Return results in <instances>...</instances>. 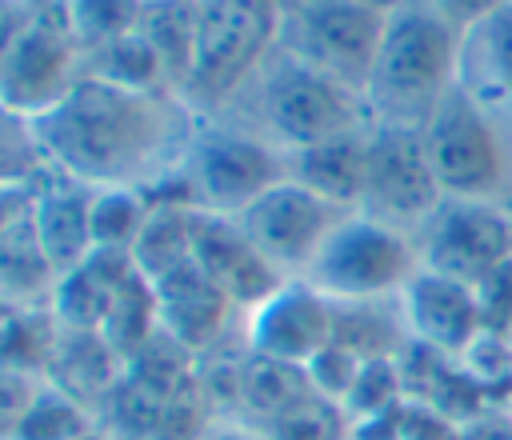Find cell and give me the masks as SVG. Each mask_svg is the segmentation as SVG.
Instances as JSON below:
<instances>
[{"instance_id":"obj_1","label":"cell","mask_w":512,"mask_h":440,"mask_svg":"<svg viewBox=\"0 0 512 440\" xmlns=\"http://www.w3.org/2000/svg\"><path fill=\"white\" fill-rule=\"evenodd\" d=\"M200 116L176 92H132L84 76L32 124L48 168L88 188H160L184 172Z\"/></svg>"},{"instance_id":"obj_2","label":"cell","mask_w":512,"mask_h":440,"mask_svg":"<svg viewBox=\"0 0 512 440\" xmlns=\"http://www.w3.org/2000/svg\"><path fill=\"white\" fill-rule=\"evenodd\" d=\"M216 116L256 132L280 152H300L308 144L372 124L360 92L308 68L284 48H272L268 60L244 80V88Z\"/></svg>"},{"instance_id":"obj_3","label":"cell","mask_w":512,"mask_h":440,"mask_svg":"<svg viewBox=\"0 0 512 440\" xmlns=\"http://www.w3.org/2000/svg\"><path fill=\"white\" fill-rule=\"evenodd\" d=\"M460 48L464 36L452 32L424 0H404L392 8L364 84L368 120L424 128L440 100L460 84Z\"/></svg>"},{"instance_id":"obj_4","label":"cell","mask_w":512,"mask_h":440,"mask_svg":"<svg viewBox=\"0 0 512 440\" xmlns=\"http://www.w3.org/2000/svg\"><path fill=\"white\" fill-rule=\"evenodd\" d=\"M280 40V0H196V60L184 100L216 116Z\"/></svg>"},{"instance_id":"obj_5","label":"cell","mask_w":512,"mask_h":440,"mask_svg":"<svg viewBox=\"0 0 512 440\" xmlns=\"http://www.w3.org/2000/svg\"><path fill=\"white\" fill-rule=\"evenodd\" d=\"M420 140L444 196L500 200L512 180V156L500 132V116L488 112L464 84H456L440 100V108L420 128Z\"/></svg>"},{"instance_id":"obj_6","label":"cell","mask_w":512,"mask_h":440,"mask_svg":"<svg viewBox=\"0 0 512 440\" xmlns=\"http://www.w3.org/2000/svg\"><path fill=\"white\" fill-rule=\"evenodd\" d=\"M416 272L420 252L412 232L364 212H348L300 280L320 288L328 300H384L400 296Z\"/></svg>"},{"instance_id":"obj_7","label":"cell","mask_w":512,"mask_h":440,"mask_svg":"<svg viewBox=\"0 0 512 440\" xmlns=\"http://www.w3.org/2000/svg\"><path fill=\"white\" fill-rule=\"evenodd\" d=\"M280 180H288V152L240 124L200 116L196 140L184 160V184L196 208L236 220L256 196H264Z\"/></svg>"},{"instance_id":"obj_8","label":"cell","mask_w":512,"mask_h":440,"mask_svg":"<svg viewBox=\"0 0 512 440\" xmlns=\"http://www.w3.org/2000/svg\"><path fill=\"white\" fill-rule=\"evenodd\" d=\"M84 80V48L64 0H36V12L0 60V108L36 124Z\"/></svg>"},{"instance_id":"obj_9","label":"cell","mask_w":512,"mask_h":440,"mask_svg":"<svg viewBox=\"0 0 512 440\" xmlns=\"http://www.w3.org/2000/svg\"><path fill=\"white\" fill-rule=\"evenodd\" d=\"M380 32L384 12L360 8L352 0H280L276 48L364 96Z\"/></svg>"},{"instance_id":"obj_10","label":"cell","mask_w":512,"mask_h":440,"mask_svg":"<svg viewBox=\"0 0 512 440\" xmlns=\"http://www.w3.org/2000/svg\"><path fill=\"white\" fill-rule=\"evenodd\" d=\"M416 252L420 268L484 288L512 268V216L500 200L444 196L432 220L416 232Z\"/></svg>"},{"instance_id":"obj_11","label":"cell","mask_w":512,"mask_h":440,"mask_svg":"<svg viewBox=\"0 0 512 440\" xmlns=\"http://www.w3.org/2000/svg\"><path fill=\"white\" fill-rule=\"evenodd\" d=\"M444 204V192L432 176L420 128L368 124V164H364V216H376L392 228L420 232L432 212Z\"/></svg>"},{"instance_id":"obj_12","label":"cell","mask_w":512,"mask_h":440,"mask_svg":"<svg viewBox=\"0 0 512 440\" xmlns=\"http://www.w3.org/2000/svg\"><path fill=\"white\" fill-rule=\"evenodd\" d=\"M348 212L328 204L324 196L308 192L296 180H280L272 184L264 196H256L236 224L244 228V236L252 240V248L288 280L304 276L308 264L316 260V252L324 248V240L332 236V228L344 220Z\"/></svg>"},{"instance_id":"obj_13","label":"cell","mask_w":512,"mask_h":440,"mask_svg":"<svg viewBox=\"0 0 512 440\" xmlns=\"http://www.w3.org/2000/svg\"><path fill=\"white\" fill-rule=\"evenodd\" d=\"M148 284L156 292L160 332L172 336L180 348H188L196 360L224 352L228 336L244 340V312L228 300V292L220 284L208 280V272L196 260H188Z\"/></svg>"},{"instance_id":"obj_14","label":"cell","mask_w":512,"mask_h":440,"mask_svg":"<svg viewBox=\"0 0 512 440\" xmlns=\"http://www.w3.org/2000/svg\"><path fill=\"white\" fill-rule=\"evenodd\" d=\"M400 308L412 344L436 356H468L484 336V292L456 276L420 268L404 284Z\"/></svg>"},{"instance_id":"obj_15","label":"cell","mask_w":512,"mask_h":440,"mask_svg":"<svg viewBox=\"0 0 512 440\" xmlns=\"http://www.w3.org/2000/svg\"><path fill=\"white\" fill-rule=\"evenodd\" d=\"M324 344H332V300L300 276L284 280L264 304L244 316L248 352L308 364Z\"/></svg>"},{"instance_id":"obj_16","label":"cell","mask_w":512,"mask_h":440,"mask_svg":"<svg viewBox=\"0 0 512 440\" xmlns=\"http://www.w3.org/2000/svg\"><path fill=\"white\" fill-rule=\"evenodd\" d=\"M192 260L208 272L212 284L228 292V300L244 316L288 280L252 248V240L232 216H216L204 208H192Z\"/></svg>"},{"instance_id":"obj_17","label":"cell","mask_w":512,"mask_h":440,"mask_svg":"<svg viewBox=\"0 0 512 440\" xmlns=\"http://www.w3.org/2000/svg\"><path fill=\"white\" fill-rule=\"evenodd\" d=\"M92 200H96V188L48 164L32 184V224L60 276L96 252L92 248Z\"/></svg>"},{"instance_id":"obj_18","label":"cell","mask_w":512,"mask_h":440,"mask_svg":"<svg viewBox=\"0 0 512 440\" xmlns=\"http://www.w3.org/2000/svg\"><path fill=\"white\" fill-rule=\"evenodd\" d=\"M364 164H368V124L356 132H340L332 140L288 152V180L324 196L328 204L356 212L364 196Z\"/></svg>"},{"instance_id":"obj_19","label":"cell","mask_w":512,"mask_h":440,"mask_svg":"<svg viewBox=\"0 0 512 440\" xmlns=\"http://www.w3.org/2000/svg\"><path fill=\"white\" fill-rule=\"evenodd\" d=\"M120 376H124V360L108 348V340L100 332H88V328L60 332L56 360L48 368V384L60 388L64 396H72L76 404H84L96 420H100L108 396L116 392Z\"/></svg>"},{"instance_id":"obj_20","label":"cell","mask_w":512,"mask_h":440,"mask_svg":"<svg viewBox=\"0 0 512 440\" xmlns=\"http://www.w3.org/2000/svg\"><path fill=\"white\" fill-rule=\"evenodd\" d=\"M132 272H136L132 256H120V252H92L84 264H76L72 272L60 276L56 296H52L56 320H60L64 328H88V332H96Z\"/></svg>"},{"instance_id":"obj_21","label":"cell","mask_w":512,"mask_h":440,"mask_svg":"<svg viewBox=\"0 0 512 440\" xmlns=\"http://www.w3.org/2000/svg\"><path fill=\"white\" fill-rule=\"evenodd\" d=\"M460 84L496 116L500 108H512V0L464 36Z\"/></svg>"},{"instance_id":"obj_22","label":"cell","mask_w":512,"mask_h":440,"mask_svg":"<svg viewBox=\"0 0 512 440\" xmlns=\"http://www.w3.org/2000/svg\"><path fill=\"white\" fill-rule=\"evenodd\" d=\"M56 284L60 272L40 244L28 204V212L0 236V300L8 308H52Z\"/></svg>"},{"instance_id":"obj_23","label":"cell","mask_w":512,"mask_h":440,"mask_svg":"<svg viewBox=\"0 0 512 440\" xmlns=\"http://www.w3.org/2000/svg\"><path fill=\"white\" fill-rule=\"evenodd\" d=\"M332 340L360 360H400L412 348L400 296L332 300Z\"/></svg>"},{"instance_id":"obj_24","label":"cell","mask_w":512,"mask_h":440,"mask_svg":"<svg viewBox=\"0 0 512 440\" xmlns=\"http://www.w3.org/2000/svg\"><path fill=\"white\" fill-rule=\"evenodd\" d=\"M140 36L156 52L164 80L176 96L188 92L192 60H196V4L188 0H144L140 8Z\"/></svg>"},{"instance_id":"obj_25","label":"cell","mask_w":512,"mask_h":440,"mask_svg":"<svg viewBox=\"0 0 512 440\" xmlns=\"http://www.w3.org/2000/svg\"><path fill=\"white\" fill-rule=\"evenodd\" d=\"M64 324L52 308H16L0 328V368L48 380Z\"/></svg>"},{"instance_id":"obj_26","label":"cell","mask_w":512,"mask_h":440,"mask_svg":"<svg viewBox=\"0 0 512 440\" xmlns=\"http://www.w3.org/2000/svg\"><path fill=\"white\" fill-rule=\"evenodd\" d=\"M84 76L116 84V88H132V92H172L164 80V68L156 60V52L148 48V40L136 32L96 48L84 56Z\"/></svg>"},{"instance_id":"obj_27","label":"cell","mask_w":512,"mask_h":440,"mask_svg":"<svg viewBox=\"0 0 512 440\" xmlns=\"http://www.w3.org/2000/svg\"><path fill=\"white\" fill-rule=\"evenodd\" d=\"M152 216V192L144 188H96L92 200V248L132 256Z\"/></svg>"},{"instance_id":"obj_28","label":"cell","mask_w":512,"mask_h":440,"mask_svg":"<svg viewBox=\"0 0 512 440\" xmlns=\"http://www.w3.org/2000/svg\"><path fill=\"white\" fill-rule=\"evenodd\" d=\"M260 432L268 440H352L356 424L344 412V404H336V400H328V396H320L312 388L308 396L288 404L280 416L260 424Z\"/></svg>"},{"instance_id":"obj_29","label":"cell","mask_w":512,"mask_h":440,"mask_svg":"<svg viewBox=\"0 0 512 440\" xmlns=\"http://www.w3.org/2000/svg\"><path fill=\"white\" fill-rule=\"evenodd\" d=\"M96 428H100V420L84 404H76L72 396H64L60 388H52L44 380L24 424L16 428V440H84Z\"/></svg>"},{"instance_id":"obj_30","label":"cell","mask_w":512,"mask_h":440,"mask_svg":"<svg viewBox=\"0 0 512 440\" xmlns=\"http://www.w3.org/2000/svg\"><path fill=\"white\" fill-rule=\"evenodd\" d=\"M352 440H460V424H452L448 412L404 396L388 416L360 424Z\"/></svg>"},{"instance_id":"obj_31","label":"cell","mask_w":512,"mask_h":440,"mask_svg":"<svg viewBox=\"0 0 512 440\" xmlns=\"http://www.w3.org/2000/svg\"><path fill=\"white\" fill-rule=\"evenodd\" d=\"M64 4H68V20H72V32L84 56L136 32L140 8H144V0H64Z\"/></svg>"},{"instance_id":"obj_32","label":"cell","mask_w":512,"mask_h":440,"mask_svg":"<svg viewBox=\"0 0 512 440\" xmlns=\"http://www.w3.org/2000/svg\"><path fill=\"white\" fill-rule=\"evenodd\" d=\"M408 396L404 388V368L400 360H364L348 400H344V412L352 416V424H372L380 416H388L400 400Z\"/></svg>"},{"instance_id":"obj_33","label":"cell","mask_w":512,"mask_h":440,"mask_svg":"<svg viewBox=\"0 0 512 440\" xmlns=\"http://www.w3.org/2000/svg\"><path fill=\"white\" fill-rule=\"evenodd\" d=\"M44 172L32 124L0 108V184H32Z\"/></svg>"},{"instance_id":"obj_34","label":"cell","mask_w":512,"mask_h":440,"mask_svg":"<svg viewBox=\"0 0 512 440\" xmlns=\"http://www.w3.org/2000/svg\"><path fill=\"white\" fill-rule=\"evenodd\" d=\"M360 368H364V360H360L356 352L340 348L336 340H332V344H324V348L304 364L308 384H312L320 396L336 400V404H344V400H348V392H352V384H356Z\"/></svg>"},{"instance_id":"obj_35","label":"cell","mask_w":512,"mask_h":440,"mask_svg":"<svg viewBox=\"0 0 512 440\" xmlns=\"http://www.w3.org/2000/svg\"><path fill=\"white\" fill-rule=\"evenodd\" d=\"M44 380L24 376V372H8L0 368V440H16V428L24 424L36 392Z\"/></svg>"},{"instance_id":"obj_36","label":"cell","mask_w":512,"mask_h":440,"mask_svg":"<svg viewBox=\"0 0 512 440\" xmlns=\"http://www.w3.org/2000/svg\"><path fill=\"white\" fill-rule=\"evenodd\" d=\"M452 32H460V36H468V32H476L484 20H492L508 0H424Z\"/></svg>"},{"instance_id":"obj_37","label":"cell","mask_w":512,"mask_h":440,"mask_svg":"<svg viewBox=\"0 0 512 440\" xmlns=\"http://www.w3.org/2000/svg\"><path fill=\"white\" fill-rule=\"evenodd\" d=\"M32 12H36V0H0V60L8 56L12 40L20 36Z\"/></svg>"},{"instance_id":"obj_38","label":"cell","mask_w":512,"mask_h":440,"mask_svg":"<svg viewBox=\"0 0 512 440\" xmlns=\"http://www.w3.org/2000/svg\"><path fill=\"white\" fill-rule=\"evenodd\" d=\"M36 184V180H32ZM32 184H0V236L28 212L32 204Z\"/></svg>"},{"instance_id":"obj_39","label":"cell","mask_w":512,"mask_h":440,"mask_svg":"<svg viewBox=\"0 0 512 440\" xmlns=\"http://www.w3.org/2000/svg\"><path fill=\"white\" fill-rule=\"evenodd\" d=\"M200 440H268L256 424H248V420H236V416H216L208 428H204V436Z\"/></svg>"},{"instance_id":"obj_40","label":"cell","mask_w":512,"mask_h":440,"mask_svg":"<svg viewBox=\"0 0 512 440\" xmlns=\"http://www.w3.org/2000/svg\"><path fill=\"white\" fill-rule=\"evenodd\" d=\"M352 4H360V8H372V12H384V16H388V12H392V8H400L404 0H352Z\"/></svg>"},{"instance_id":"obj_41","label":"cell","mask_w":512,"mask_h":440,"mask_svg":"<svg viewBox=\"0 0 512 440\" xmlns=\"http://www.w3.org/2000/svg\"><path fill=\"white\" fill-rule=\"evenodd\" d=\"M500 208H504V212H508V216H512V180H508V188H504V192H500Z\"/></svg>"},{"instance_id":"obj_42","label":"cell","mask_w":512,"mask_h":440,"mask_svg":"<svg viewBox=\"0 0 512 440\" xmlns=\"http://www.w3.org/2000/svg\"><path fill=\"white\" fill-rule=\"evenodd\" d=\"M12 312H16V308H8V304H4V300H0V328H4V320H8V316H12Z\"/></svg>"},{"instance_id":"obj_43","label":"cell","mask_w":512,"mask_h":440,"mask_svg":"<svg viewBox=\"0 0 512 440\" xmlns=\"http://www.w3.org/2000/svg\"><path fill=\"white\" fill-rule=\"evenodd\" d=\"M188 4H196V0H188Z\"/></svg>"}]
</instances>
